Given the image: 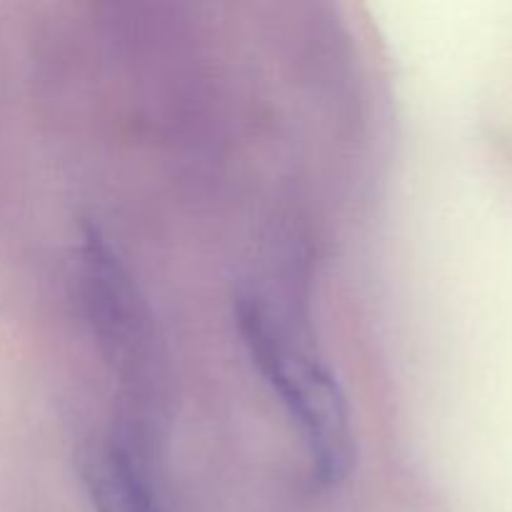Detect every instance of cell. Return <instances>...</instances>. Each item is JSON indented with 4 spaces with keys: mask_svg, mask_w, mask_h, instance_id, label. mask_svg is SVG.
Returning <instances> with one entry per match:
<instances>
[{
    "mask_svg": "<svg viewBox=\"0 0 512 512\" xmlns=\"http://www.w3.org/2000/svg\"><path fill=\"white\" fill-rule=\"evenodd\" d=\"M235 318L260 378L298 425L310 475L330 488L348 475L353 463L350 410L338 380L258 293L238 295Z\"/></svg>",
    "mask_w": 512,
    "mask_h": 512,
    "instance_id": "cell-1",
    "label": "cell"
},
{
    "mask_svg": "<svg viewBox=\"0 0 512 512\" xmlns=\"http://www.w3.org/2000/svg\"><path fill=\"white\" fill-rule=\"evenodd\" d=\"M83 483L95 512H160L130 430H110L83 458Z\"/></svg>",
    "mask_w": 512,
    "mask_h": 512,
    "instance_id": "cell-2",
    "label": "cell"
}]
</instances>
